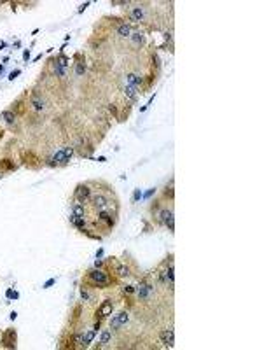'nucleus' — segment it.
Here are the masks:
<instances>
[{
    "mask_svg": "<svg viewBox=\"0 0 262 350\" xmlns=\"http://www.w3.org/2000/svg\"><path fill=\"white\" fill-rule=\"evenodd\" d=\"M73 156V147H65V149H60L54 152L53 156V163L56 165H66L70 161V158Z\"/></svg>",
    "mask_w": 262,
    "mask_h": 350,
    "instance_id": "f257e3e1",
    "label": "nucleus"
},
{
    "mask_svg": "<svg viewBox=\"0 0 262 350\" xmlns=\"http://www.w3.org/2000/svg\"><path fill=\"white\" fill-rule=\"evenodd\" d=\"M89 198H91V187L88 184H79L75 187V200L84 205L89 201Z\"/></svg>",
    "mask_w": 262,
    "mask_h": 350,
    "instance_id": "f03ea898",
    "label": "nucleus"
},
{
    "mask_svg": "<svg viewBox=\"0 0 262 350\" xmlns=\"http://www.w3.org/2000/svg\"><path fill=\"white\" fill-rule=\"evenodd\" d=\"M88 279L91 280L93 284H96V285H108L110 284V279L107 277V273L105 271H101V270H91L89 273H88Z\"/></svg>",
    "mask_w": 262,
    "mask_h": 350,
    "instance_id": "7ed1b4c3",
    "label": "nucleus"
},
{
    "mask_svg": "<svg viewBox=\"0 0 262 350\" xmlns=\"http://www.w3.org/2000/svg\"><path fill=\"white\" fill-rule=\"evenodd\" d=\"M159 280H161V284H169V287H173V284H175V268H173V263H169L168 268H164L163 271L159 273Z\"/></svg>",
    "mask_w": 262,
    "mask_h": 350,
    "instance_id": "20e7f679",
    "label": "nucleus"
},
{
    "mask_svg": "<svg viewBox=\"0 0 262 350\" xmlns=\"http://www.w3.org/2000/svg\"><path fill=\"white\" fill-rule=\"evenodd\" d=\"M159 340H161V343H163L164 347L173 349V347H175V331H173V329H164V331H161Z\"/></svg>",
    "mask_w": 262,
    "mask_h": 350,
    "instance_id": "39448f33",
    "label": "nucleus"
},
{
    "mask_svg": "<svg viewBox=\"0 0 262 350\" xmlns=\"http://www.w3.org/2000/svg\"><path fill=\"white\" fill-rule=\"evenodd\" d=\"M128 320H130V314L128 312H121V314L114 315V319L110 320V329H119V327L126 326Z\"/></svg>",
    "mask_w": 262,
    "mask_h": 350,
    "instance_id": "423d86ee",
    "label": "nucleus"
},
{
    "mask_svg": "<svg viewBox=\"0 0 262 350\" xmlns=\"http://www.w3.org/2000/svg\"><path fill=\"white\" fill-rule=\"evenodd\" d=\"M30 105H32V109L35 112L46 110V100L42 98L40 93H32V96H30Z\"/></svg>",
    "mask_w": 262,
    "mask_h": 350,
    "instance_id": "0eeeda50",
    "label": "nucleus"
},
{
    "mask_svg": "<svg viewBox=\"0 0 262 350\" xmlns=\"http://www.w3.org/2000/svg\"><path fill=\"white\" fill-rule=\"evenodd\" d=\"M136 292H138V296H140V299H149L150 298V294L154 292V285H150V284H145V282H142L136 289H135Z\"/></svg>",
    "mask_w": 262,
    "mask_h": 350,
    "instance_id": "6e6552de",
    "label": "nucleus"
},
{
    "mask_svg": "<svg viewBox=\"0 0 262 350\" xmlns=\"http://www.w3.org/2000/svg\"><path fill=\"white\" fill-rule=\"evenodd\" d=\"M112 310H114V303H112L110 299H105V301L100 305L98 315L101 319H103V317H108V315H112Z\"/></svg>",
    "mask_w": 262,
    "mask_h": 350,
    "instance_id": "1a4fd4ad",
    "label": "nucleus"
},
{
    "mask_svg": "<svg viewBox=\"0 0 262 350\" xmlns=\"http://www.w3.org/2000/svg\"><path fill=\"white\" fill-rule=\"evenodd\" d=\"M2 341L5 343V347L9 349H16V333L11 329V331H5L4 336H2Z\"/></svg>",
    "mask_w": 262,
    "mask_h": 350,
    "instance_id": "9d476101",
    "label": "nucleus"
},
{
    "mask_svg": "<svg viewBox=\"0 0 262 350\" xmlns=\"http://www.w3.org/2000/svg\"><path fill=\"white\" fill-rule=\"evenodd\" d=\"M131 18H133V21H136V23L143 21V19H145V7L135 5V7L131 9Z\"/></svg>",
    "mask_w": 262,
    "mask_h": 350,
    "instance_id": "9b49d317",
    "label": "nucleus"
},
{
    "mask_svg": "<svg viewBox=\"0 0 262 350\" xmlns=\"http://www.w3.org/2000/svg\"><path fill=\"white\" fill-rule=\"evenodd\" d=\"M98 327H100V324H96L93 329H89V331L82 336V343H80V347H88V345L95 340V336H96V329H98Z\"/></svg>",
    "mask_w": 262,
    "mask_h": 350,
    "instance_id": "f8f14e48",
    "label": "nucleus"
},
{
    "mask_svg": "<svg viewBox=\"0 0 262 350\" xmlns=\"http://www.w3.org/2000/svg\"><path fill=\"white\" fill-rule=\"evenodd\" d=\"M142 82H143V79H142L140 75H136V74H128V75H126V86H135V88H138Z\"/></svg>",
    "mask_w": 262,
    "mask_h": 350,
    "instance_id": "ddd939ff",
    "label": "nucleus"
},
{
    "mask_svg": "<svg viewBox=\"0 0 262 350\" xmlns=\"http://www.w3.org/2000/svg\"><path fill=\"white\" fill-rule=\"evenodd\" d=\"M0 117H2L7 124H14V123H16V114H14L12 110H9V109H7V110H2Z\"/></svg>",
    "mask_w": 262,
    "mask_h": 350,
    "instance_id": "4468645a",
    "label": "nucleus"
},
{
    "mask_svg": "<svg viewBox=\"0 0 262 350\" xmlns=\"http://www.w3.org/2000/svg\"><path fill=\"white\" fill-rule=\"evenodd\" d=\"M124 96L131 100V102H135L136 100V96H138V88H135V86H126L124 88Z\"/></svg>",
    "mask_w": 262,
    "mask_h": 350,
    "instance_id": "2eb2a0df",
    "label": "nucleus"
},
{
    "mask_svg": "<svg viewBox=\"0 0 262 350\" xmlns=\"http://www.w3.org/2000/svg\"><path fill=\"white\" fill-rule=\"evenodd\" d=\"M72 214H73V215H77V217H84V214H86L84 205H82V203H79V201H75V203L72 205Z\"/></svg>",
    "mask_w": 262,
    "mask_h": 350,
    "instance_id": "dca6fc26",
    "label": "nucleus"
},
{
    "mask_svg": "<svg viewBox=\"0 0 262 350\" xmlns=\"http://www.w3.org/2000/svg\"><path fill=\"white\" fill-rule=\"evenodd\" d=\"M115 273H117L119 277H130L131 275L130 268H128L126 264H117V266H115Z\"/></svg>",
    "mask_w": 262,
    "mask_h": 350,
    "instance_id": "f3484780",
    "label": "nucleus"
},
{
    "mask_svg": "<svg viewBox=\"0 0 262 350\" xmlns=\"http://www.w3.org/2000/svg\"><path fill=\"white\" fill-rule=\"evenodd\" d=\"M117 34L121 35V37H130V35H131V26H130V25H126V23L119 25V26H117Z\"/></svg>",
    "mask_w": 262,
    "mask_h": 350,
    "instance_id": "a211bd4d",
    "label": "nucleus"
},
{
    "mask_svg": "<svg viewBox=\"0 0 262 350\" xmlns=\"http://www.w3.org/2000/svg\"><path fill=\"white\" fill-rule=\"evenodd\" d=\"M130 39H131V42L135 44V46H140V44H143V34H140V32H131L130 35Z\"/></svg>",
    "mask_w": 262,
    "mask_h": 350,
    "instance_id": "6ab92c4d",
    "label": "nucleus"
},
{
    "mask_svg": "<svg viewBox=\"0 0 262 350\" xmlns=\"http://www.w3.org/2000/svg\"><path fill=\"white\" fill-rule=\"evenodd\" d=\"M110 338H112V331L110 329H105L103 333H101V336H100V343L101 345H107L108 341H110Z\"/></svg>",
    "mask_w": 262,
    "mask_h": 350,
    "instance_id": "aec40b11",
    "label": "nucleus"
},
{
    "mask_svg": "<svg viewBox=\"0 0 262 350\" xmlns=\"http://www.w3.org/2000/svg\"><path fill=\"white\" fill-rule=\"evenodd\" d=\"M169 217H173V212H171V210H168V209L161 210V214H159V221H161L163 224L168 221V219H169Z\"/></svg>",
    "mask_w": 262,
    "mask_h": 350,
    "instance_id": "412c9836",
    "label": "nucleus"
},
{
    "mask_svg": "<svg viewBox=\"0 0 262 350\" xmlns=\"http://www.w3.org/2000/svg\"><path fill=\"white\" fill-rule=\"evenodd\" d=\"M84 72H86V65H84V61H77V63H75V75H77V77H80V75H84Z\"/></svg>",
    "mask_w": 262,
    "mask_h": 350,
    "instance_id": "4be33fe9",
    "label": "nucleus"
},
{
    "mask_svg": "<svg viewBox=\"0 0 262 350\" xmlns=\"http://www.w3.org/2000/svg\"><path fill=\"white\" fill-rule=\"evenodd\" d=\"M140 198H142V191H140V189H136V191L133 193V201H138Z\"/></svg>",
    "mask_w": 262,
    "mask_h": 350,
    "instance_id": "5701e85b",
    "label": "nucleus"
},
{
    "mask_svg": "<svg viewBox=\"0 0 262 350\" xmlns=\"http://www.w3.org/2000/svg\"><path fill=\"white\" fill-rule=\"evenodd\" d=\"M122 291H124V294H133V292H135V287H133V285H126Z\"/></svg>",
    "mask_w": 262,
    "mask_h": 350,
    "instance_id": "b1692460",
    "label": "nucleus"
},
{
    "mask_svg": "<svg viewBox=\"0 0 262 350\" xmlns=\"http://www.w3.org/2000/svg\"><path fill=\"white\" fill-rule=\"evenodd\" d=\"M19 74H21V70H14V72H11V74H9V79H11V81H14Z\"/></svg>",
    "mask_w": 262,
    "mask_h": 350,
    "instance_id": "393cba45",
    "label": "nucleus"
},
{
    "mask_svg": "<svg viewBox=\"0 0 262 350\" xmlns=\"http://www.w3.org/2000/svg\"><path fill=\"white\" fill-rule=\"evenodd\" d=\"M54 282H56V279H49L47 282H46V284H44V285H42V287H44V289H49V287H51V285H53Z\"/></svg>",
    "mask_w": 262,
    "mask_h": 350,
    "instance_id": "a878e982",
    "label": "nucleus"
},
{
    "mask_svg": "<svg viewBox=\"0 0 262 350\" xmlns=\"http://www.w3.org/2000/svg\"><path fill=\"white\" fill-rule=\"evenodd\" d=\"M23 60H25V61L30 60V49H25V51H23Z\"/></svg>",
    "mask_w": 262,
    "mask_h": 350,
    "instance_id": "bb28decb",
    "label": "nucleus"
},
{
    "mask_svg": "<svg viewBox=\"0 0 262 350\" xmlns=\"http://www.w3.org/2000/svg\"><path fill=\"white\" fill-rule=\"evenodd\" d=\"M80 296H82V299H84V301H88V299H89V294H88V291H84V289L80 291Z\"/></svg>",
    "mask_w": 262,
    "mask_h": 350,
    "instance_id": "cd10ccee",
    "label": "nucleus"
},
{
    "mask_svg": "<svg viewBox=\"0 0 262 350\" xmlns=\"http://www.w3.org/2000/svg\"><path fill=\"white\" fill-rule=\"evenodd\" d=\"M89 4H91V2H84V4L79 7V12H84V9H86V7H89Z\"/></svg>",
    "mask_w": 262,
    "mask_h": 350,
    "instance_id": "c85d7f7f",
    "label": "nucleus"
},
{
    "mask_svg": "<svg viewBox=\"0 0 262 350\" xmlns=\"http://www.w3.org/2000/svg\"><path fill=\"white\" fill-rule=\"evenodd\" d=\"M154 193H156V189H150V191H147V193H145V198H150Z\"/></svg>",
    "mask_w": 262,
    "mask_h": 350,
    "instance_id": "c756f323",
    "label": "nucleus"
},
{
    "mask_svg": "<svg viewBox=\"0 0 262 350\" xmlns=\"http://www.w3.org/2000/svg\"><path fill=\"white\" fill-rule=\"evenodd\" d=\"M101 264H103V261H101V259H96V261H95V266H96V268H100Z\"/></svg>",
    "mask_w": 262,
    "mask_h": 350,
    "instance_id": "7c9ffc66",
    "label": "nucleus"
},
{
    "mask_svg": "<svg viewBox=\"0 0 262 350\" xmlns=\"http://www.w3.org/2000/svg\"><path fill=\"white\" fill-rule=\"evenodd\" d=\"M16 317H18V314H16V312H12V314H11V320H14Z\"/></svg>",
    "mask_w": 262,
    "mask_h": 350,
    "instance_id": "2f4dec72",
    "label": "nucleus"
},
{
    "mask_svg": "<svg viewBox=\"0 0 262 350\" xmlns=\"http://www.w3.org/2000/svg\"><path fill=\"white\" fill-rule=\"evenodd\" d=\"M2 47H5V42H0V49H2Z\"/></svg>",
    "mask_w": 262,
    "mask_h": 350,
    "instance_id": "473e14b6",
    "label": "nucleus"
},
{
    "mask_svg": "<svg viewBox=\"0 0 262 350\" xmlns=\"http://www.w3.org/2000/svg\"><path fill=\"white\" fill-rule=\"evenodd\" d=\"M2 70H4V65H0V72H2Z\"/></svg>",
    "mask_w": 262,
    "mask_h": 350,
    "instance_id": "72a5a7b5",
    "label": "nucleus"
},
{
    "mask_svg": "<svg viewBox=\"0 0 262 350\" xmlns=\"http://www.w3.org/2000/svg\"><path fill=\"white\" fill-rule=\"evenodd\" d=\"M0 179H2V174H0Z\"/></svg>",
    "mask_w": 262,
    "mask_h": 350,
    "instance_id": "f704fd0d",
    "label": "nucleus"
}]
</instances>
